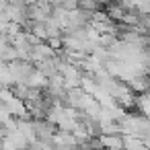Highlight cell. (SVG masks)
I'll list each match as a JSON object with an SVG mask.
<instances>
[{"label": "cell", "mask_w": 150, "mask_h": 150, "mask_svg": "<svg viewBox=\"0 0 150 150\" xmlns=\"http://www.w3.org/2000/svg\"><path fill=\"white\" fill-rule=\"evenodd\" d=\"M31 123H33L35 140L45 142V144H52V138H54V134L58 132V127H56V125H52V123H50V121H45V119H33Z\"/></svg>", "instance_id": "obj_2"}, {"label": "cell", "mask_w": 150, "mask_h": 150, "mask_svg": "<svg viewBox=\"0 0 150 150\" xmlns=\"http://www.w3.org/2000/svg\"><path fill=\"white\" fill-rule=\"evenodd\" d=\"M6 68H8V74H11V78H13V84L17 82V84H25L27 82V78L33 74V70H35V66L31 64V62H23V60H15V62H11V64H6Z\"/></svg>", "instance_id": "obj_1"}, {"label": "cell", "mask_w": 150, "mask_h": 150, "mask_svg": "<svg viewBox=\"0 0 150 150\" xmlns=\"http://www.w3.org/2000/svg\"><path fill=\"white\" fill-rule=\"evenodd\" d=\"M54 56H56V52H52L45 41H39V43L31 50V64H39V62L52 60Z\"/></svg>", "instance_id": "obj_3"}, {"label": "cell", "mask_w": 150, "mask_h": 150, "mask_svg": "<svg viewBox=\"0 0 150 150\" xmlns=\"http://www.w3.org/2000/svg\"><path fill=\"white\" fill-rule=\"evenodd\" d=\"M99 144L103 150H123V136H99Z\"/></svg>", "instance_id": "obj_4"}]
</instances>
